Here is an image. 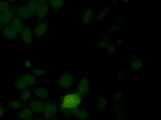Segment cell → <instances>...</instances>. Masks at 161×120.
<instances>
[{
  "label": "cell",
  "mask_w": 161,
  "mask_h": 120,
  "mask_svg": "<svg viewBox=\"0 0 161 120\" xmlns=\"http://www.w3.org/2000/svg\"><path fill=\"white\" fill-rule=\"evenodd\" d=\"M32 94L35 98L43 101L47 100L49 98L50 90L44 87H33L31 88Z\"/></svg>",
  "instance_id": "obj_11"
},
{
  "label": "cell",
  "mask_w": 161,
  "mask_h": 120,
  "mask_svg": "<svg viewBox=\"0 0 161 120\" xmlns=\"http://www.w3.org/2000/svg\"><path fill=\"white\" fill-rule=\"evenodd\" d=\"M95 17V9L88 8L84 11L80 19V22L84 25H87L93 21Z\"/></svg>",
  "instance_id": "obj_15"
},
{
  "label": "cell",
  "mask_w": 161,
  "mask_h": 120,
  "mask_svg": "<svg viewBox=\"0 0 161 120\" xmlns=\"http://www.w3.org/2000/svg\"><path fill=\"white\" fill-rule=\"evenodd\" d=\"M82 96L78 92L65 96L62 98L59 105V109L61 113L67 118L76 116L79 106L82 101Z\"/></svg>",
  "instance_id": "obj_1"
},
{
  "label": "cell",
  "mask_w": 161,
  "mask_h": 120,
  "mask_svg": "<svg viewBox=\"0 0 161 120\" xmlns=\"http://www.w3.org/2000/svg\"><path fill=\"white\" fill-rule=\"evenodd\" d=\"M23 66L27 69H30L32 67V62L31 60H26L23 64Z\"/></svg>",
  "instance_id": "obj_36"
},
{
  "label": "cell",
  "mask_w": 161,
  "mask_h": 120,
  "mask_svg": "<svg viewBox=\"0 0 161 120\" xmlns=\"http://www.w3.org/2000/svg\"><path fill=\"white\" fill-rule=\"evenodd\" d=\"M27 120H46L41 115H36L33 118H31Z\"/></svg>",
  "instance_id": "obj_38"
},
{
  "label": "cell",
  "mask_w": 161,
  "mask_h": 120,
  "mask_svg": "<svg viewBox=\"0 0 161 120\" xmlns=\"http://www.w3.org/2000/svg\"><path fill=\"white\" fill-rule=\"evenodd\" d=\"M0 36L3 38L21 44V35L9 25L0 28Z\"/></svg>",
  "instance_id": "obj_5"
},
{
  "label": "cell",
  "mask_w": 161,
  "mask_h": 120,
  "mask_svg": "<svg viewBox=\"0 0 161 120\" xmlns=\"http://www.w3.org/2000/svg\"><path fill=\"white\" fill-rule=\"evenodd\" d=\"M50 11V8L47 1L39 4L38 9L33 19L32 25H34L36 22L48 18Z\"/></svg>",
  "instance_id": "obj_7"
},
{
  "label": "cell",
  "mask_w": 161,
  "mask_h": 120,
  "mask_svg": "<svg viewBox=\"0 0 161 120\" xmlns=\"http://www.w3.org/2000/svg\"><path fill=\"white\" fill-rule=\"evenodd\" d=\"M2 20H1V15H0V24L1 23Z\"/></svg>",
  "instance_id": "obj_44"
},
{
  "label": "cell",
  "mask_w": 161,
  "mask_h": 120,
  "mask_svg": "<svg viewBox=\"0 0 161 120\" xmlns=\"http://www.w3.org/2000/svg\"><path fill=\"white\" fill-rule=\"evenodd\" d=\"M124 95L121 92H116L113 96V100L115 106L119 105L123 100Z\"/></svg>",
  "instance_id": "obj_31"
},
{
  "label": "cell",
  "mask_w": 161,
  "mask_h": 120,
  "mask_svg": "<svg viewBox=\"0 0 161 120\" xmlns=\"http://www.w3.org/2000/svg\"><path fill=\"white\" fill-rule=\"evenodd\" d=\"M130 67L133 71H139L143 67V60L140 59H136L132 61Z\"/></svg>",
  "instance_id": "obj_28"
},
{
  "label": "cell",
  "mask_w": 161,
  "mask_h": 120,
  "mask_svg": "<svg viewBox=\"0 0 161 120\" xmlns=\"http://www.w3.org/2000/svg\"><path fill=\"white\" fill-rule=\"evenodd\" d=\"M17 4H14L5 0H0V14L5 13Z\"/></svg>",
  "instance_id": "obj_26"
},
{
  "label": "cell",
  "mask_w": 161,
  "mask_h": 120,
  "mask_svg": "<svg viewBox=\"0 0 161 120\" xmlns=\"http://www.w3.org/2000/svg\"><path fill=\"white\" fill-rule=\"evenodd\" d=\"M19 77L26 82L28 88L35 87L43 81L41 78H37L31 73H24Z\"/></svg>",
  "instance_id": "obj_13"
},
{
  "label": "cell",
  "mask_w": 161,
  "mask_h": 120,
  "mask_svg": "<svg viewBox=\"0 0 161 120\" xmlns=\"http://www.w3.org/2000/svg\"><path fill=\"white\" fill-rule=\"evenodd\" d=\"M97 106L100 111H104L107 107V101L106 98L102 95L99 96L97 99Z\"/></svg>",
  "instance_id": "obj_23"
},
{
  "label": "cell",
  "mask_w": 161,
  "mask_h": 120,
  "mask_svg": "<svg viewBox=\"0 0 161 120\" xmlns=\"http://www.w3.org/2000/svg\"><path fill=\"white\" fill-rule=\"evenodd\" d=\"M16 17L21 19L27 23L32 24V17L25 3V0H21L17 5Z\"/></svg>",
  "instance_id": "obj_6"
},
{
  "label": "cell",
  "mask_w": 161,
  "mask_h": 120,
  "mask_svg": "<svg viewBox=\"0 0 161 120\" xmlns=\"http://www.w3.org/2000/svg\"><path fill=\"white\" fill-rule=\"evenodd\" d=\"M90 86L91 83L89 79L84 77L81 79L78 84L77 92L82 96L86 95L90 91Z\"/></svg>",
  "instance_id": "obj_14"
},
{
  "label": "cell",
  "mask_w": 161,
  "mask_h": 120,
  "mask_svg": "<svg viewBox=\"0 0 161 120\" xmlns=\"http://www.w3.org/2000/svg\"><path fill=\"white\" fill-rule=\"evenodd\" d=\"M27 107L31 109L36 115H41L44 108V102L38 98L31 99L26 104Z\"/></svg>",
  "instance_id": "obj_10"
},
{
  "label": "cell",
  "mask_w": 161,
  "mask_h": 120,
  "mask_svg": "<svg viewBox=\"0 0 161 120\" xmlns=\"http://www.w3.org/2000/svg\"><path fill=\"white\" fill-rule=\"evenodd\" d=\"M76 116L80 120H85L88 117V112L85 109H79Z\"/></svg>",
  "instance_id": "obj_32"
},
{
  "label": "cell",
  "mask_w": 161,
  "mask_h": 120,
  "mask_svg": "<svg viewBox=\"0 0 161 120\" xmlns=\"http://www.w3.org/2000/svg\"><path fill=\"white\" fill-rule=\"evenodd\" d=\"M47 120H58L57 118L56 117H54V118H51V119H48Z\"/></svg>",
  "instance_id": "obj_43"
},
{
  "label": "cell",
  "mask_w": 161,
  "mask_h": 120,
  "mask_svg": "<svg viewBox=\"0 0 161 120\" xmlns=\"http://www.w3.org/2000/svg\"><path fill=\"white\" fill-rule=\"evenodd\" d=\"M120 2H121V0H113L112 2V7L118 6L119 5Z\"/></svg>",
  "instance_id": "obj_37"
},
{
  "label": "cell",
  "mask_w": 161,
  "mask_h": 120,
  "mask_svg": "<svg viewBox=\"0 0 161 120\" xmlns=\"http://www.w3.org/2000/svg\"><path fill=\"white\" fill-rule=\"evenodd\" d=\"M28 23H27V22H26L24 21V20L21 19L16 17L7 25H9V26H11L12 28H14L17 32L19 34L21 35V32H22L23 27L25 26L26 24H28Z\"/></svg>",
  "instance_id": "obj_16"
},
{
  "label": "cell",
  "mask_w": 161,
  "mask_h": 120,
  "mask_svg": "<svg viewBox=\"0 0 161 120\" xmlns=\"http://www.w3.org/2000/svg\"><path fill=\"white\" fill-rule=\"evenodd\" d=\"M49 26V20L48 18L35 23L33 29L34 43H36L43 38L47 32Z\"/></svg>",
  "instance_id": "obj_2"
},
{
  "label": "cell",
  "mask_w": 161,
  "mask_h": 120,
  "mask_svg": "<svg viewBox=\"0 0 161 120\" xmlns=\"http://www.w3.org/2000/svg\"><path fill=\"white\" fill-rule=\"evenodd\" d=\"M107 51L108 53L110 54L115 53L116 52V45L114 44H109V46L107 47Z\"/></svg>",
  "instance_id": "obj_33"
},
{
  "label": "cell",
  "mask_w": 161,
  "mask_h": 120,
  "mask_svg": "<svg viewBox=\"0 0 161 120\" xmlns=\"http://www.w3.org/2000/svg\"><path fill=\"white\" fill-rule=\"evenodd\" d=\"M5 1H7V2H9L12 3L14 4H17L19 2L21 1V0H5Z\"/></svg>",
  "instance_id": "obj_40"
},
{
  "label": "cell",
  "mask_w": 161,
  "mask_h": 120,
  "mask_svg": "<svg viewBox=\"0 0 161 120\" xmlns=\"http://www.w3.org/2000/svg\"><path fill=\"white\" fill-rule=\"evenodd\" d=\"M2 103V101L1 98L0 97V104Z\"/></svg>",
  "instance_id": "obj_45"
},
{
  "label": "cell",
  "mask_w": 161,
  "mask_h": 120,
  "mask_svg": "<svg viewBox=\"0 0 161 120\" xmlns=\"http://www.w3.org/2000/svg\"><path fill=\"white\" fill-rule=\"evenodd\" d=\"M17 5L12 8L10 10L5 12V13L1 14L2 22L0 24V28L4 27V26H6L7 24H9L15 18Z\"/></svg>",
  "instance_id": "obj_12"
},
{
  "label": "cell",
  "mask_w": 161,
  "mask_h": 120,
  "mask_svg": "<svg viewBox=\"0 0 161 120\" xmlns=\"http://www.w3.org/2000/svg\"><path fill=\"white\" fill-rule=\"evenodd\" d=\"M0 15H1V14H0Z\"/></svg>",
  "instance_id": "obj_47"
},
{
  "label": "cell",
  "mask_w": 161,
  "mask_h": 120,
  "mask_svg": "<svg viewBox=\"0 0 161 120\" xmlns=\"http://www.w3.org/2000/svg\"><path fill=\"white\" fill-rule=\"evenodd\" d=\"M110 38L109 37L103 36L101 39L98 40L97 42L93 46L94 48H107L110 44Z\"/></svg>",
  "instance_id": "obj_24"
},
{
  "label": "cell",
  "mask_w": 161,
  "mask_h": 120,
  "mask_svg": "<svg viewBox=\"0 0 161 120\" xmlns=\"http://www.w3.org/2000/svg\"><path fill=\"white\" fill-rule=\"evenodd\" d=\"M52 1V0H47L48 2L49 3L50 2H51Z\"/></svg>",
  "instance_id": "obj_46"
},
{
  "label": "cell",
  "mask_w": 161,
  "mask_h": 120,
  "mask_svg": "<svg viewBox=\"0 0 161 120\" xmlns=\"http://www.w3.org/2000/svg\"><path fill=\"white\" fill-rule=\"evenodd\" d=\"M129 0H121V2L124 3V4L128 3Z\"/></svg>",
  "instance_id": "obj_42"
},
{
  "label": "cell",
  "mask_w": 161,
  "mask_h": 120,
  "mask_svg": "<svg viewBox=\"0 0 161 120\" xmlns=\"http://www.w3.org/2000/svg\"><path fill=\"white\" fill-rule=\"evenodd\" d=\"M118 79L120 82H124L130 78V74L125 70L119 71L117 73Z\"/></svg>",
  "instance_id": "obj_30"
},
{
  "label": "cell",
  "mask_w": 161,
  "mask_h": 120,
  "mask_svg": "<svg viewBox=\"0 0 161 120\" xmlns=\"http://www.w3.org/2000/svg\"><path fill=\"white\" fill-rule=\"evenodd\" d=\"M58 109L55 100L53 98H48L44 102V108L41 116L46 120L56 117Z\"/></svg>",
  "instance_id": "obj_3"
},
{
  "label": "cell",
  "mask_w": 161,
  "mask_h": 120,
  "mask_svg": "<svg viewBox=\"0 0 161 120\" xmlns=\"http://www.w3.org/2000/svg\"><path fill=\"white\" fill-rule=\"evenodd\" d=\"M125 42V39H118L116 40L115 45H121L124 44Z\"/></svg>",
  "instance_id": "obj_39"
},
{
  "label": "cell",
  "mask_w": 161,
  "mask_h": 120,
  "mask_svg": "<svg viewBox=\"0 0 161 120\" xmlns=\"http://www.w3.org/2000/svg\"><path fill=\"white\" fill-rule=\"evenodd\" d=\"M36 2H38L39 4L41 3L44 2H47V0H36Z\"/></svg>",
  "instance_id": "obj_41"
},
{
  "label": "cell",
  "mask_w": 161,
  "mask_h": 120,
  "mask_svg": "<svg viewBox=\"0 0 161 120\" xmlns=\"http://www.w3.org/2000/svg\"><path fill=\"white\" fill-rule=\"evenodd\" d=\"M31 23L26 24L21 33V44L23 47L31 48H34V43L33 37V28Z\"/></svg>",
  "instance_id": "obj_4"
},
{
  "label": "cell",
  "mask_w": 161,
  "mask_h": 120,
  "mask_svg": "<svg viewBox=\"0 0 161 120\" xmlns=\"http://www.w3.org/2000/svg\"><path fill=\"white\" fill-rule=\"evenodd\" d=\"M127 27V26L123 25V23H119L118 22H114L107 26L106 32H116L121 29L126 28Z\"/></svg>",
  "instance_id": "obj_22"
},
{
  "label": "cell",
  "mask_w": 161,
  "mask_h": 120,
  "mask_svg": "<svg viewBox=\"0 0 161 120\" xmlns=\"http://www.w3.org/2000/svg\"><path fill=\"white\" fill-rule=\"evenodd\" d=\"M7 109L9 110H19L27 106L19 99H10L7 103Z\"/></svg>",
  "instance_id": "obj_17"
},
{
  "label": "cell",
  "mask_w": 161,
  "mask_h": 120,
  "mask_svg": "<svg viewBox=\"0 0 161 120\" xmlns=\"http://www.w3.org/2000/svg\"><path fill=\"white\" fill-rule=\"evenodd\" d=\"M115 114L116 116L117 120H124L127 116L125 110L122 106H120V105L116 106Z\"/></svg>",
  "instance_id": "obj_27"
},
{
  "label": "cell",
  "mask_w": 161,
  "mask_h": 120,
  "mask_svg": "<svg viewBox=\"0 0 161 120\" xmlns=\"http://www.w3.org/2000/svg\"><path fill=\"white\" fill-rule=\"evenodd\" d=\"M12 82L14 86L19 90H24L28 88L26 82L19 77L14 79Z\"/></svg>",
  "instance_id": "obj_25"
},
{
  "label": "cell",
  "mask_w": 161,
  "mask_h": 120,
  "mask_svg": "<svg viewBox=\"0 0 161 120\" xmlns=\"http://www.w3.org/2000/svg\"><path fill=\"white\" fill-rule=\"evenodd\" d=\"M36 116V114L29 107L26 106L25 108L19 110L17 112H14L11 117L18 120H27Z\"/></svg>",
  "instance_id": "obj_9"
},
{
  "label": "cell",
  "mask_w": 161,
  "mask_h": 120,
  "mask_svg": "<svg viewBox=\"0 0 161 120\" xmlns=\"http://www.w3.org/2000/svg\"><path fill=\"white\" fill-rule=\"evenodd\" d=\"M31 88H27L19 94V100L26 104L31 99Z\"/></svg>",
  "instance_id": "obj_21"
},
{
  "label": "cell",
  "mask_w": 161,
  "mask_h": 120,
  "mask_svg": "<svg viewBox=\"0 0 161 120\" xmlns=\"http://www.w3.org/2000/svg\"><path fill=\"white\" fill-rule=\"evenodd\" d=\"M25 2L31 14L33 20L34 17L38 9L39 3L36 0H25Z\"/></svg>",
  "instance_id": "obj_19"
},
{
  "label": "cell",
  "mask_w": 161,
  "mask_h": 120,
  "mask_svg": "<svg viewBox=\"0 0 161 120\" xmlns=\"http://www.w3.org/2000/svg\"><path fill=\"white\" fill-rule=\"evenodd\" d=\"M75 78L72 74H64L59 75L57 78V84L59 88L68 89L71 88L74 84Z\"/></svg>",
  "instance_id": "obj_8"
},
{
  "label": "cell",
  "mask_w": 161,
  "mask_h": 120,
  "mask_svg": "<svg viewBox=\"0 0 161 120\" xmlns=\"http://www.w3.org/2000/svg\"><path fill=\"white\" fill-rule=\"evenodd\" d=\"M128 15L124 14V15H122L121 16H119L118 18V22L123 23L125 22L126 21L128 20Z\"/></svg>",
  "instance_id": "obj_35"
},
{
  "label": "cell",
  "mask_w": 161,
  "mask_h": 120,
  "mask_svg": "<svg viewBox=\"0 0 161 120\" xmlns=\"http://www.w3.org/2000/svg\"><path fill=\"white\" fill-rule=\"evenodd\" d=\"M47 70L40 68H35L32 69L31 74L37 78H42L46 75Z\"/></svg>",
  "instance_id": "obj_29"
},
{
  "label": "cell",
  "mask_w": 161,
  "mask_h": 120,
  "mask_svg": "<svg viewBox=\"0 0 161 120\" xmlns=\"http://www.w3.org/2000/svg\"><path fill=\"white\" fill-rule=\"evenodd\" d=\"M112 8L113 7L111 5H108L104 7L103 9L100 10L94 20L98 22L103 20L108 15L109 12H110Z\"/></svg>",
  "instance_id": "obj_20"
},
{
  "label": "cell",
  "mask_w": 161,
  "mask_h": 120,
  "mask_svg": "<svg viewBox=\"0 0 161 120\" xmlns=\"http://www.w3.org/2000/svg\"><path fill=\"white\" fill-rule=\"evenodd\" d=\"M6 110L7 109L6 107L4 106L3 103H2L0 104V118L3 117L5 115L6 113Z\"/></svg>",
  "instance_id": "obj_34"
},
{
  "label": "cell",
  "mask_w": 161,
  "mask_h": 120,
  "mask_svg": "<svg viewBox=\"0 0 161 120\" xmlns=\"http://www.w3.org/2000/svg\"><path fill=\"white\" fill-rule=\"evenodd\" d=\"M48 4L50 10L54 14H56L61 11L64 8V0H52Z\"/></svg>",
  "instance_id": "obj_18"
}]
</instances>
